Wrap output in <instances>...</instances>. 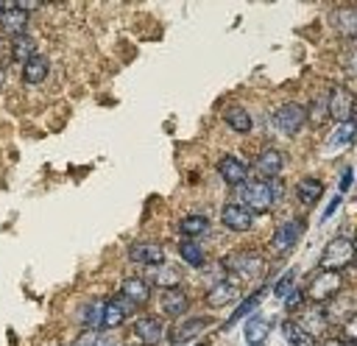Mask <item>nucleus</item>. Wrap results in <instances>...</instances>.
I'll list each match as a JSON object with an SVG mask.
<instances>
[{
  "label": "nucleus",
  "mask_w": 357,
  "mask_h": 346,
  "mask_svg": "<svg viewBox=\"0 0 357 346\" xmlns=\"http://www.w3.org/2000/svg\"><path fill=\"white\" fill-rule=\"evenodd\" d=\"M282 198V181L273 179V181H245L243 187H237V204H243L251 215L257 212H271L276 206V201Z\"/></svg>",
  "instance_id": "nucleus-1"
},
{
  "label": "nucleus",
  "mask_w": 357,
  "mask_h": 346,
  "mask_svg": "<svg viewBox=\"0 0 357 346\" xmlns=\"http://www.w3.org/2000/svg\"><path fill=\"white\" fill-rule=\"evenodd\" d=\"M351 260H354V240L337 234V237H332V240L324 246V251H321V257H318V271L343 273V271L351 268Z\"/></svg>",
  "instance_id": "nucleus-2"
},
{
  "label": "nucleus",
  "mask_w": 357,
  "mask_h": 346,
  "mask_svg": "<svg viewBox=\"0 0 357 346\" xmlns=\"http://www.w3.org/2000/svg\"><path fill=\"white\" fill-rule=\"evenodd\" d=\"M220 265H223V271H229V273H234V276H240V279H257L262 271H265V257L259 254V251H254V248H237V251H231V254H226L223 260H220Z\"/></svg>",
  "instance_id": "nucleus-3"
},
{
  "label": "nucleus",
  "mask_w": 357,
  "mask_h": 346,
  "mask_svg": "<svg viewBox=\"0 0 357 346\" xmlns=\"http://www.w3.org/2000/svg\"><path fill=\"white\" fill-rule=\"evenodd\" d=\"M343 273H335V271H315V276L310 279V285L304 287V299L310 304H324L329 299H335L337 293H343Z\"/></svg>",
  "instance_id": "nucleus-4"
},
{
  "label": "nucleus",
  "mask_w": 357,
  "mask_h": 346,
  "mask_svg": "<svg viewBox=\"0 0 357 346\" xmlns=\"http://www.w3.org/2000/svg\"><path fill=\"white\" fill-rule=\"evenodd\" d=\"M304 229H307V220H304V218H290V220L279 223V226L273 229V234H271V251H273V257L290 254V251L296 248V243L301 240Z\"/></svg>",
  "instance_id": "nucleus-5"
},
{
  "label": "nucleus",
  "mask_w": 357,
  "mask_h": 346,
  "mask_svg": "<svg viewBox=\"0 0 357 346\" xmlns=\"http://www.w3.org/2000/svg\"><path fill=\"white\" fill-rule=\"evenodd\" d=\"M271 123H273L284 137H296V134L304 128V123H307V117H304V106L296 103V100H284V103H279V106L273 109Z\"/></svg>",
  "instance_id": "nucleus-6"
},
{
  "label": "nucleus",
  "mask_w": 357,
  "mask_h": 346,
  "mask_svg": "<svg viewBox=\"0 0 357 346\" xmlns=\"http://www.w3.org/2000/svg\"><path fill=\"white\" fill-rule=\"evenodd\" d=\"M137 313V307L126 299V296H112L103 301V313H100V329L103 332H112V329H120L126 324V318H131Z\"/></svg>",
  "instance_id": "nucleus-7"
},
{
  "label": "nucleus",
  "mask_w": 357,
  "mask_h": 346,
  "mask_svg": "<svg viewBox=\"0 0 357 346\" xmlns=\"http://www.w3.org/2000/svg\"><path fill=\"white\" fill-rule=\"evenodd\" d=\"M326 109H329V120H335V123L354 120V92L343 84H335L326 92Z\"/></svg>",
  "instance_id": "nucleus-8"
},
{
  "label": "nucleus",
  "mask_w": 357,
  "mask_h": 346,
  "mask_svg": "<svg viewBox=\"0 0 357 346\" xmlns=\"http://www.w3.org/2000/svg\"><path fill=\"white\" fill-rule=\"evenodd\" d=\"M251 170L257 173L259 181H273V179H279L282 170H284V153H282L279 148L268 145V148H262V151L257 153Z\"/></svg>",
  "instance_id": "nucleus-9"
},
{
  "label": "nucleus",
  "mask_w": 357,
  "mask_h": 346,
  "mask_svg": "<svg viewBox=\"0 0 357 346\" xmlns=\"http://www.w3.org/2000/svg\"><path fill=\"white\" fill-rule=\"evenodd\" d=\"M215 170H218V176L226 181V187H231V190L243 187V184L248 181V173H251L248 162H243V159L234 156V153H223V156L215 162Z\"/></svg>",
  "instance_id": "nucleus-10"
},
{
  "label": "nucleus",
  "mask_w": 357,
  "mask_h": 346,
  "mask_svg": "<svg viewBox=\"0 0 357 346\" xmlns=\"http://www.w3.org/2000/svg\"><path fill=\"white\" fill-rule=\"evenodd\" d=\"M128 260L142 268H156L165 262V246L159 240H137L128 246Z\"/></svg>",
  "instance_id": "nucleus-11"
},
{
  "label": "nucleus",
  "mask_w": 357,
  "mask_h": 346,
  "mask_svg": "<svg viewBox=\"0 0 357 346\" xmlns=\"http://www.w3.org/2000/svg\"><path fill=\"white\" fill-rule=\"evenodd\" d=\"M220 223H223L229 232L243 234V232H251V229H254V215H251L243 204L226 201V204L220 206Z\"/></svg>",
  "instance_id": "nucleus-12"
},
{
  "label": "nucleus",
  "mask_w": 357,
  "mask_h": 346,
  "mask_svg": "<svg viewBox=\"0 0 357 346\" xmlns=\"http://www.w3.org/2000/svg\"><path fill=\"white\" fill-rule=\"evenodd\" d=\"M240 301V287L229 279H220V282H212L204 293V304L209 310H220V307H229V304H237Z\"/></svg>",
  "instance_id": "nucleus-13"
},
{
  "label": "nucleus",
  "mask_w": 357,
  "mask_h": 346,
  "mask_svg": "<svg viewBox=\"0 0 357 346\" xmlns=\"http://www.w3.org/2000/svg\"><path fill=\"white\" fill-rule=\"evenodd\" d=\"M131 332H134V338H137L139 343L156 346L159 340H165V321H162L159 315H153V313H145V315H139V318L134 321Z\"/></svg>",
  "instance_id": "nucleus-14"
},
{
  "label": "nucleus",
  "mask_w": 357,
  "mask_h": 346,
  "mask_svg": "<svg viewBox=\"0 0 357 346\" xmlns=\"http://www.w3.org/2000/svg\"><path fill=\"white\" fill-rule=\"evenodd\" d=\"M321 310H324V318L329 326H340L349 318H354V299H351V293H337L335 299L324 301Z\"/></svg>",
  "instance_id": "nucleus-15"
},
{
  "label": "nucleus",
  "mask_w": 357,
  "mask_h": 346,
  "mask_svg": "<svg viewBox=\"0 0 357 346\" xmlns=\"http://www.w3.org/2000/svg\"><path fill=\"white\" fill-rule=\"evenodd\" d=\"M159 307L167 318H184L192 307V299L184 287H170V290H162L159 293Z\"/></svg>",
  "instance_id": "nucleus-16"
},
{
  "label": "nucleus",
  "mask_w": 357,
  "mask_h": 346,
  "mask_svg": "<svg viewBox=\"0 0 357 346\" xmlns=\"http://www.w3.org/2000/svg\"><path fill=\"white\" fill-rule=\"evenodd\" d=\"M304 332H310L312 338H324L326 335V329H329V324H326V318H324V310H321V304H304L298 313H296V318H293Z\"/></svg>",
  "instance_id": "nucleus-17"
},
{
  "label": "nucleus",
  "mask_w": 357,
  "mask_h": 346,
  "mask_svg": "<svg viewBox=\"0 0 357 346\" xmlns=\"http://www.w3.org/2000/svg\"><path fill=\"white\" fill-rule=\"evenodd\" d=\"M151 293H153V287H151V285H148V279H145V276H139V273L126 276V279H123V285H120V296H126L137 310H142V307L151 301Z\"/></svg>",
  "instance_id": "nucleus-18"
},
{
  "label": "nucleus",
  "mask_w": 357,
  "mask_h": 346,
  "mask_svg": "<svg viewBox=\"0 0 357 346\" xmlns=\"http://www.w3.org/2000/svg\"><path fill=\"white\" fill-rule=\"evenodd\" d=\"M184 282V271L173 262H162L156 268H151V276H148V285L151 287H159V290H170V287H181Z\"/></svg>",
  "instance_id": "nucleus-19"
},
{
  "label": "nucleus",
  "mask_w": 357,
  "mask_h": 346,
  "mask_svg": "<svg viewBox=\"0 0 357 346\" xmlns=\"http://www.w3.org/2000/svg\"><path fill=\"white\" fill-rule=\"evenodd\" d=\"M176 229H178V234H181L184 240H198V237L209 234L212 220H209L204 212H187V215H181V218H178Z\"/></svg>",
  "instance_id": "nucleus-20"
},
{
  "label": "nucleus",
  "mask_w": 357,
  "mask_h": 346,
  "mask_svg": "<svg viewBox=\"0 0 357 346\" xmlns=\"http://www.w3.org/2000/svg\"><path fill=\"white\" fill-rule=\"evenodd\" d=\"M28 20H31V14H25V11L17 8L14 3H6L3 14H0V31L14 39V36H20V33H28Z\"/></svg>",
  "instance_id": "nucleus-21"
},
{
  "label": "nucleus",
  "mask_w": 357,
  "mask_h": 346,
  "mask_svg": "<svg viewBox=\"0 0 357 346\" xmlns=\"http://www.w3.org/2000/svg\"><path fill=\"white\" fill-rule=\"evenodd\" d=\"M212 324V318L209 315H190V318H181V324L173 329V340L170 343H187V340H192V338H198L206 326Z\"/></svg>",
  "instance_id": "nucleus-22"
},
{
  "label": "nucleus",
  "mask_w": 357,
  "mask_h": 346,
  "mask_svg": "<svg viewBox=\"0 0 357 346\" xmlns=\"http://www.w3.org/2000/svg\"><path fill=\"white\" fill-rule=\"evenodd\" d=\"M271 329H273V321L271 318L251 313L245 318V340H248V346H265V338L271 335Z\"/></svg>",
  "instance_id": "nucleus-23"
},
{
  "label": "nucleus",
  "mask_w": 357,
  "mask_h": 346,
  "mask_svg": "<svg viewBox=\"0 0 357 346\" xmlns=\"http://www.w3.org/2000/svg\"><path fill=\"white\" fill-rule=\"evenodd\" d=\"M223 123H226L231 131H237V134H248V131L254 128L251 112H248L245 106H237V103H231V106L223 109Z\"/></svg>",
  "instance_id": "nucleus-24"
},
{
  "label": "nucleus",
  "mask_w": 357,
  "mask_h": 346,
  "mask_svg": "<svg viewBox=\"0 0 357 346\" xmlns=\"http://www.w3.org/2000/svg\"><path fill=\"white\" fill-rule=\"evenodd\" d=\"M47 73H50V61H47L42 53H36L33 59H28V61L22 64V70H20L22 84H31V86L42 84V81L47 78Z\"/></svg>",
  "instance_id": "nucleus-25"
},
{
  "label": "nucleus",
  "mask_w": 357,
  "mask_h": 346,
  "mask_svg": "<svg viewBox=\"0 0 357 346\" xmlns=\"http://www.w3.org/2000/svg\"><path fill=\"white\" fill-rule=\"evenodd\" d=\"M176 251H178L181 262H187L190 268H204V265L209 262V257H206V251H204V246H201L198 240H184V237H178Z\"/></svg>",
  "instance_id": "nucleus-26"
},
{
  "label": "nucleus",
  "mask_w": 357,
  "mask_h": 346,
  "mask_svg": "<svg viewBox=\"0 0 357 346\" xmlns=\"http://www.w3.org/2000/svg\"><path fill=\"white\" fill-rule=\"evenodd\" d=\"M321 195H324V181L315 179V176H307V179H301V181L296 184V198H298L304 206H318Z\"/></svg>",
  "instance_id": "nucleus-27"
},
{
  "label": "nucleus",
  "mask_w": 357,
  "mask_h": 346,
  "mask_svg": "<svg viewBox=\"0 0 357 346\" xmlns=\"http://www.w3.org/2000/svg\"><path fill=\"white\" fill-rule=\"evenodd\" d=\"M100 313H103V301H98V299L84 301L75 313V321L81 329H100Z\"/></svg>",
  "instance_id": "nucleus-28"
},
{
  "label": "nucleus",
  "mask_w": 357,
  "mask_h": 346,
  "mask_svg": "<svg viewBox=\"0 0 357 346\" xmlns=\"http://www.w3.org/2000/svg\"><path fill=\"white\" fill-rule=\"evenodd\" d=\"M332 25H335V31L337 33H343V36H354V28H357V14H354V6H337L335 11H332Z\"/></svg>",
  "instance_id": "nucleus-29"
},
{
  "label": "nucleus",
  "mask_w": 357,
  "mask_h": 346,
  "mask_svg": "<svg viewBox=\"0 0 357 346\" xmlns=\"http://www.w3.org/2000/svg\"><path fill=\"white\" fill-rule=\"evenodd\" d=\"M11 61H17L20 67L28 61V59H33L36 56V42H33V36L31 33H20V36H14L11 39Z\"/></svg>",
  "instance_id": "nucleus-30"
},
{
  "label": "nucleus",
  "mask_w": 357,
  "mask_h": 346,
  "mask_svg": "<svg viewBox=\"0 0 357 346\" xmlns=\"http://www.w3.org/2000/svg\"><path fill=\"white\" fill-rule=\"evenodd\" d=\"M282 335H284V340L290 346H315V338L310 332H304L293 318H284L282 321Z\"/></svg>",
  "instance_id": "nucleus-31"
},
{
  "label": "nucleus",
  "mask_w": 357,
  "mask_h": 346,
  "mask_svg": "<svg viewBox=\"0 0 357 346\" xmlns=\"http://www.w3.org/2000/svg\"><path fill=\"white\" fill-rule=\"evenodd\" d=\"M262 293H265V287H259V290H254V293H251L248 299H243V301H240V304L234 307V313H231V315L226 318V324H223V329H231V326H234V324H237L240 318H245V315H251V310H254V307H257V304L262 301Z\"/></svg>",
  "instance_id": "nucleus-32"
},
{
  "label": "nucleus",
  "mask_w": 357,
  "mask_h": 346,
  "mask_svg": "<svg viewBox=\"0 0 357 346\" xmlns=\"http://www.w3.org/2000/svg\"><path fill=\"white\" fill-rule=\"evenodd\" d=\"M304 117H307V123H312V126H324V123H329L326 95H315V98L310 100V106L304 109Z\"/></svg>",
  "instance_id": "nucleus-33"
},
{
  "label": "nucleus",
  "mask_w": 357,
  "mask_h": 346,
  "mask_svg": "<svg viewBox=\"0 0 357 346\" xmlns=\"http://www.w3.org/2000/svg\"><path fill=\"white\" fill-rule=\"evenodd\" d=\"M354 131H357L354 120L337 123V126H335V131L329 134V145H351V142H354Z\"/></svg>",
  "instance_id": "nucleus-34"
},
{
  "label": "nucleus",
  "mask_w": 357,
  "mask_h": 346,
  "mask_svg": "<svg viewBox=\"0 0 357 346\" xmlns=\"http://www.w3.org/2000/svg\"><path fill=\"white\" fill-rule=\"evenodd\" d=\"M296 273H298L296 268H290V271H284V273H282V276H279V279H276V282L271 285V290H273V296H279V299H284V296H287V293H290V290L296 287Z\"/></svg>",
  "instance_id": "nucleus-35"
},
{
  "label": "nucleus",
  "mask_w": 357,
  "mask_h": 346,
  "mask_svg": "<svg viewBox=\"0 0 357 346\" xmlns=\"http://www.w3.org/2000/svg\"><path fill=\"white\" fill-rule=\"evenodd\" d=\"M282 301H284V310H287V313H298V310L307 304V299H304V287H293Z\"/></svg>",
  "instance_id": "nucleus-36"
},
{
  "label": "nucleus",
  "mask_w": 357,
  "mask_h": 346,
  "mask_svg": "<svg viewBox=\"0 0 357 346\" xmlns=\"http://www.w3.org/2000/svg\"><path fill=\"white\" fill-rule=\"evenodd\" d=\"M315 346H354V340H343L340 332H332V335H324L315 340Z\"/></svg>",
  "instance_id": "nucleus-37"
},
{
  "label": "nucleus",
  "mask_w": 357,
  "mask_h": 346,
  "mask_svg": "<svg viewBox=\"0 0 357 346\" xmlns=\"http://www.w3.org/2000/svg\"><path fill=\"white\" fill-rule=\"evenodd\" d=\"M351 179H354V170H351V165H346L343 167V176H340V184H337V195H343V193L351 190Z\"/></svg>",
  "instance_id": "nucleus-38"
},
{
  "label": "nucleus",
  "mask_w": 357,
  "mask_h": 346,
  "mask_svg": "<svg viewBox=\"0 0 357 346\" xmlns=\"http://www.w3.org/2000/svg\"><path fill=\"white\" fill-rule=\"evenodd\" d=\"M340 204H343V195H337V193H335V195L329 198V204H326V209H324L321 220H329V218H332V215H335V212L340 209Z\"/></svg>",
  "instance_id": "nucleus-39"
},
{
  "label": "nucleus",
  "mask_w": 357,
  "mask_h": 346,
  "mask_svg": "<svg viewBox=\"0 0 357 346\" xmlns=\"http://www.w3.org/2000/svg\"><path fill=\"white\" fill-rule=\"evenodd\" d=\"M14 6H17V8H22L25 14H31V11H36V8H42L45 3H42V0H14Z\"/></svg>",
  "instance_id": "nucleus-40"
},
{
  "label": "nucleus",
  "mask_w": 357,
  "mask_h": 346,
  "mask_svg": "<svg viewBox=\"0 0 357 346\" xmlns=\"http://www.w3.org/2000/svg\"><path fill=\"white\" fill-rule=\"evenodd\" d=\"M195 346H209V340H201V343H195Z\"/></svg>",
  "instance_id": "nucleus-41"
},
{
  "label": "nucleus",
  "mask_w": 357,
  "mask_h": 346,
  "mask_svg": "<svg viewBox=\"0 0 357 346\" xmlns=\"http://www.w3.org/2000/svg\"><path fill=\"white\" fill-rule=\"evenodd\" d=\"M3 8H6V3H3V0H0V14H3Z\"/></svg>",
  "instance_id": "nucleus-42"
},
{
  "label": "nucleus",
  "mask_w": 357,
  "mask_h": 346,
  "mask_svg": "<svg viewBox=\"0 0 357 346\" xmlns=\"http://www.w3.org/2000/svg\"><path fill=\"white\" fill-rule=\"evenodd\" d=\"M73 346H75V343H73Z\"/></svg>",
  "instance_id": "nucleus-43"
}]
</instances>
